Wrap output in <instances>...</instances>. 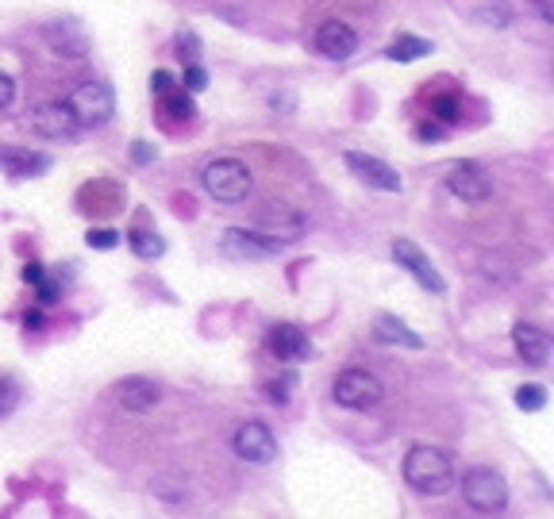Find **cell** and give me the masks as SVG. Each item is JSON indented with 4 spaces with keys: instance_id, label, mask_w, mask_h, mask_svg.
I'll return each mask as SVG.
<instances>
[{
    "instance_id": "6da1fadb",
    "label": "cell",
    "mask_w": 554,
    "mask_h": 519,
    "mask_svg": "<svg viewBox=\"0 0 554 519\" xmlns=\"http://www.w3.org/2000/svg\"><path fill=\"white\" fill-rule=\"evenodd\" d=\"M404 481L420 496H447L454 489V462L439 446H412L404 454Z\"/></svg>"
},
{
    "instance_id": "7a4b0ae2",
    "label": "cell",
    "mask_w": 554,
    "mask_h": 519,
    "mask_svg": "<svg viewBox=\"0 0 554 519\" xmlns=\"http://www.w3.org/2000/svg\"><path fill=\"white\" fill-rule=\"evenodd\" d=\"M208 197L220 200V204H243L251 193V170L239 162V158H216L208 162L201 173Z\"/></svg>"
},
{
    "instance_id": "3957f363",
    "label": "cell",
    "mask_w": 554,
    "mask_h": 519,
    "mask_svg": "<svg viewBox=\"0 0 554 519\" xmlns=\"http://www.w3.org/2000/svg\"><path fill=\"white\" fill-rule=\"evenodd\" d=\"M70 104V112H74V120L85 127H104L112 116H116V93H112V85L108 81H85V85H77L74 93L66 97Z\"/></svg>"
},
{
    "instance_id": "277c9868",
    "label": "cell",
    "mask_w": 554,
    "mask_h": 519,
    "mask_svg": "<svg viewBox=\"0 0 554 519\" xmlns=\"http://www.w3.org/2000/svg\"><path fill=\"white\" fill-rule=\"evenodd\" d=\"M462 496L474 512L493 516V512H504V504H508V485L493 466H474L462 473Z\"/></svg>"
},
{
    "instance_id": "5b68a950",
    "label": "cell",
    "mask_w": 554,
    "mask_h": 519,
    "mask_svg": "<svg viewBox=\"0 0 554 519\" xmlns=\"http://www.w3.org/2000/svg\"><path fill=\"white\" fill-rule=\"evenodd\" d=\"M331 393L335 400L343 404V408H351V412H370V408H378L385 389H381V381L374 373L366 370H343L335 377V385H331Z\"/></svg>"
},
{
    "instance_id": "8992f818",
    "label": "cell",
    "mask_w": 554,
    "mask_h": 519,
    "mask_svg": "<svg viewBox=\"0 0 554 519\" xmlns=\"http://www.w3.org/2000/svg\"><path fill=\"white\" fill-rule=\"evenodd\" d=\"M31 131L39 139H47V143H70V139L81 135V124L74 120L66 100H51V104H39L31 112Z\"/></svg>"
},
{
    "instance_id": "52a82bcc",
    "label": "cell",
    "mask_w": 554,
    "mask_h": 519,
    "mask_svg": "<svg viewBox=\"0 0 554 519\" xmlns=\"http://www.w3.org/2000/svg\"><path fill=\"white\" fill-rule=\"evenodd\" d=\"M231 446H235V454H239L243 462H254V466H270V462L277 458L274 431H270V427H266L262 420L239 423V431H235Z\"/></svg>"
},
{
    "instance_id": "ba28073f",
    "label": "cell",
    "mask_w": 554,
    "mask_h": 519,
    "mask_svg": "<svg viewBox=\"0 0 554 519\" xmlns=\"http://www.w3.org/2000/svg\"><path fill=\"white\" fill-rule=\"evenodd\" d=\"M281 247L285 243L274 239V235H266V231H243V227H231V231H224V239H220V250H224L227 258H270Z\"/></svg>"
},
{
    "instance_id": "9c48e42d",
    "label": "cell",
    "mask_w": 554,
    "mask_h": 519,
    "mask_svg": "<svg viewBox=\"0 0 554 519\" xmlns=\"http://www.w3.org/2000/svg\"><path fill=\"white\" fill-rule=\"evenodd\" d=\"M447 189L458 200H466V204H485V200L493 197V177L481 166H474V162H462V166H454L447 173Z\"/></svg>"
},
{
    "instance_id": "30bf717a",
    "label": "cell",
    "mask_w": 554,
    "mask_h": 519,
    "mask_svg": "<svg viewBox=\"0 0 554 519\" xmlns=\"http://www.w3.org/2000/svg\"><path fill=\"white\" fill-rule=\"evenodd\" d=\"M43 39H47V47L58 54V58H66V62H81L85 54H89V35L81 31V24L74 20H54V24L43 27Z\"/></svg>"
},
{
    "instance_id": "8fae6325",
    "label": "cell",
    "mask_w": 554,
    "mask_h": 519,
    "mask_svg": "<svg viewBox=\"0 0 554 519\" xmlns=\"http://www.w3.org/2000/svg\"><path fill=\"white\" fill-rule=\"evenodd\" d=\"M266 343L277 354V362H289V366H297V362H304L312 354V339H308V331L297 327V323H274L270 335H266Z\"/></svg>"
},
{
    "instance_id": "7c38bea8",
    "label": "cell",
    "mask_w": 554,
    "mask_h": 519,
    "mask_svg": "<svg viewBox=\"0 0 554 519\" xmlns=\"http://www.w3.org/2000/svg\"><path fill=\"white\" fill-rule=\"evenodd\" d=\"M393 258H397V262H401V270L412 273V277H416L428 293H443V289H447V285H443V277H439V270L428 262V254L416 247L412 239H397V243H393Z\"/></svg>"
},
{
    "instance_id": "4fadbf2b",
    "label": "cell",
    "mask_w": 554,
    "mask_h": 519,
    "mask_svg": "<svg viewBox=\"0 0 554 519\" xmlns=\"http://www.w3.org/2000/svg\"><path fill=\"white\" fill-rule=\"evenodd\" d=\"M347 166H351L370 189H381V193H401V173L393 170L389 162H381V158H374V154H358V150H351L347 154Z\"/></svg>"
},
{
    "instance_id": "5bb4252c",
    "label": "cell",
    "mask_w": 554,
    "mask_h": 519,
    "mask_svg": "<svg viewBox=\"0 0 554 519\" xmlns=\"http://www.w3.org/2000/svg\"><path fill=\"white\" fill-rule=\"evenodd\" d=\"M316 50L331 58V62H347L354 50H358V35L354 27L339 24V20H328V24L316 27Z\"/></svg>"
},
{
    "instance_id": "9a60e30c",
    "label": "cell",
    "mask_w": 554,
    "mask_h": 519,
    "mask_svg": "<svg viewBox=\"0 0 554 519\" xmlns=\"http://www.w3.org/2000/svg\"><path fill=\"white\" fill-rule=\"evenodd\" d=\"M0 170L16 177V181H27V177H39V173L51 170V158L24 147H0Z\"/></svg>"
},
{
    "instance_id": "2e32d148",
    "label": "cell",
    "mask_w": 554,
    "mask_h": 519,
    "mask_svg": "<svg viewBox=\"0 0 554 519\" xmlns=\"http://www.w3.org/2000/svg\"><path fill=\"white\" fill-rule=\"evenodd\" d=\"M158 396H162V389L154 385L151 377H124L116 385V400H120L124 412H151L158 404Z\"/></svg>"
},
{
    "instance_id": "e0dca14e",
    "label": "cell",
    "mask_w": 554,
    "mask_h": 519,
    "mask_svg": "<svg viewBox=\"0 0 554 519\" xmlns=\"http://www.w3.org/2000/svg\"><path fill=\"white\" fill-rule=\"evenodd\" d=\"M512 339H516V350L528 366H547V358H551V335L547 331H539L531 323H516Z\"/></svg>"
},
{
    "instance_id": "ac0fdd59",
    "label": "cell",
    "mask_w": 554,
    "mask_h": 519,
    "mask_svg": "<svg viewBox=\"0 0 554 519\" xmlns=\"http://www.w3.org/2000/svg\"><path fill=\"white\" fill-rule=\"evenodd\" d=\"M378 339L393 346H408V350H424V339L412 327H404L401 320H393V316H381L378 320Z\"/></svg>"
},
{
    "instance_id": "d6986e66",
    "label": "cell",
    "mask_w": 554,
    "mask_h": 519,
    "mask_svg": "<svg viewBox=\"0 0 554 519\" xmlns=\"http://www.w3.org/2000/svg\"><path fill=\"white\" fill-rule=\"evenodd\" d=\"M127 247L135 250L139 258H162V250H166V243H162V235H154V231H131L127 235Z\"/></svg>"
},
{
    "instance_id": "ffe728a7",
    "label": "cell",
    "mask_w": 554,
    "mask_h": 519,
    "mask_svg": "<svg viewBox=\"0 0 554 519\" xmlns=\"http://www.w3.org/2000/svg\"><path fill=\"white\" fill-rule=\"evenodd\" d=\"M424 54H431V47L424 39H416V35H401V39L389 47V58H393V62H416V58H424Z\"/></svg>"
},
{
    "instance_id": "44dd1931",
    "label": "cell",
    "mask_w": 554,
    "mask_h": 519,
    "mask_svg": "<svg viewBox=\"0 0 554 519\" xmlns=\"http://www.w3.org/2000/svg\"><path fill=\"white\" fill-rule=\"evenodd\" d=\"M162 100V108H166V116H177V120H189L197 108H193V100L185 97V89H174V93H166Z\"/></svg>"
},
{
    "instance_id": "7402d4cb",
    "label": "cell",
    "mask_w": 554,
    "mask_h": 519,
    "mask_svg": "<svg viewBox=\"0 0 554 519\" xmlns=\"http://www.w3.org/2000/svg\"><path fill=\"white\" fill-rule=\"evenodd\" d=\"M516 408H524V412L547 408V389H543V385H524V389L516 393Z\"/></svg>"
},
{
    "instance_id": "603a6c76",
    "label": "cell",
    "mask_w": 554,
    "mask_h": 519,
    "mask_svg": "<svg viewBox=\"0 0 554 519\" xmlns=\"http://www.w3.org/2000/svg\"><path fill=\"white\" fill-rule=\"evenodd\" d=\"M293 385H297V377H289V373H285V377H281V381H266V400H270V404H289V389H293Z\"/></svg>"
},
{
    "instance_id": "cb8c5ba5",
    "label": "cell",
    "mask_w": 554,
    "mask_h": 519,
    "mask_svg": "<svg viewBox=\"0 0 554 519\" xmlns=\"http://www.w3.org/2000/svg\"><path fill=\"white\" fill-rule=\"evenodd\" d=\"M16 404H20V385L12 377H0V416L16 412Z\"/></svg>"
},
{
    "instance_id": "d4e9b609",
    "label": "cell",
    "mask_w": 554,
    "mask_h": 519,
    "mask_svg": "<svg viewBox=\"0 0 554 519\" xmlns=\"http://www.w3.org/2000/svg\"><path fill=\"white\" fill-rule=\"evenodd\" d=\"M177 58H181V62H197V58H201V39H197L193 31H181V35H177Z\"/></svg>"
},
{
    "instance_id": "484cf974",
    "label": "cell",
    "mask_w": 554,
    "mask_h": 519,
    "mask_svg": "<svg viewBox=\"0 0 554 519\" xmlns=\"http://www.w3.org/2000/svg\"><path fill=\"white\" fill-rule=\"evenodd\" d=\"M204 85H208V70L197 66V62H189V66H185V77H181V89H185V93H201Z\"/></svg>"
},
{
    "instance_id": "4316f807",
    "label": "cell",
    "mask_w": 554,
    "mask_h": 519,
    "mask_svg": "<svg viewBox=\"0 0 554 519\" xmlns=\"http://www.w3.org/2000/svg\"><path fill=\"white\" fill-rule=\"evenodd\" d=\"M435 120H439V124H458V100L454 97H439L435 100Z\"/></svg>"
},
{
    "instance_id": "83f0119b",
    "label": "cell",
    "mask_w": 554,
    "mask_h": 519,
    "mask_svg": "<svg viewBox=\"0 0 554 519\" xmlns=\"http://www.w3.org/2000/svg\"><path fill=\"white\" fill-rule=\"evenodd\" d=\"M177 89V77L166 74V70H154L151 74V93L154 97H166V93H174Z\"/></svg>"
},
{
    "instance_id": "f1b7e54d",
    "label": "cell",
    "mask_w": 554,
    "mask_h": 519,
    "mask_svg": "<svg viewBox=\"0 0 554 519\" xmlns=\"http://www.w3.org/2000/svg\"><path fill=\"white\" fill-rule=\"evenodd\" d=\"M443 135H447V124H439V120L416 127V139H424V143H431V139H443Z\"/></svg>"
},
{
    "instance_id": "f546056e",
    "label": "cell",
    "mask_w": 554,
    "mask_h": 519,
    "mask_svg": "<svg viewBox=\"0 0 554 519\" xmlns=\"http://www.w3.org/2000/svg\"><path fill=\"white\" fill-rule=\"evenodd\" d=\"M116 243H120L116 231H93V235H89V247H97V250H112Z\"/></svg>"
},
{
    "instance_id": "4dcf8cb0",
    "label": "cell",
    "mask_w": 554,
    "mask_h": 519,
    "mask_svg": "<svg viewBox=\"0 0 554 519\" xmlns=\"http://www.w3.org/2000/svg\"><path fill=\"white\" fill-rule=\"evenodd\" d=\"M12 97H16V85H12V77L0 74V108H8V104H12Z\"/></svg>"
},
{
    "instance_id": "1f68e13d",
    "label": "cell",
    "mask_w": 554,
    "mask_h": 519,
    "mask_svg": "<svg viewBox=\"0 0 554 519\" xmlns=\"http://www.w3.org/2000/svg\"><path fill=\"white\" fill-rule=\"evenodd\" d=\"M43 277H47V273H43V266H39V262H27V266H24V281H27V285H39Z\"/></svg>"
},
{
    "instance_id": "d6a6232c",
    "label": "cell",
    "mask_w": 554,
    "mask_h": 519,
    "mask_svg": "<svg viewBox=\"0 0 554 519\" xmlns=\"http://www.w3.org/2000/svg\"><path fill=\"white\" fill-rule=\"evenodd\" d=\"M39 300H43V304H54V300H58V285H51L47 277L39 281Z\"/></svg>"
},
{
    "instance_id": "836d02e7",
    "label": "cell",
    "mask_w": 554,
    "mask_h": 519,
    "mask_svg": "<svg viewBox=\"0 0 554 519\" xmlns=\"http://www.w3.org/2000/svg\"><path fill=\"white\" fill-rule=\"evenodd\" d=\"M535 8H539V16H543L547 24H554V0H535Z\"/></svg>"
},
{
    "instance_id": "e575fe53",
    "label": "cell",
    "mask_w": 554,
    "mask_h": 519,
    "mask_svg": "<svg viewBox=\"0 0 554 519\" xmlns=\"http://www.w3.org/2000/svg\"><path fill=\"white\" fill-rule=\"evenodd\" d=\"M135 162H151V147L147 143H135Z\"/></svg>"
},
{
    "instance_id": "d590c367",
    "label": "cell",
    "mask_w": 554,
    "mask_h": 519,
    "mask_svg": "<svg viewBox=\"0 0 554 519\" xmlns=\"http://www.w3.org/2000/svg\"><path fill=\"white\" fill-rule=\"evenodd\" d=\"M24 323H27V331H31V327H39V323H43V316H39V312H27Z\"/></svg>"
}]
</instances>
